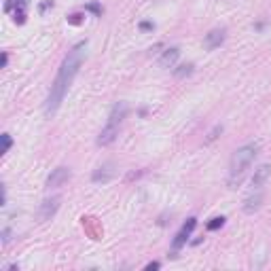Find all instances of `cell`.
Listing matches in <instances>:
<instances>
[{
    "mask_svg": "<svg viewBox=\"0 0 271 271\" xmlns=\"http://www.w3.org/2000/svg\"><path fill=\"white\" fill-rule=\"evenodd\" d=\"M85 49L87 45L85 43H79L77 47H72L68 51V56L64 58L58 75H56V81L51 83V89H49V96H47V102H45V115L47 117H53L58 113V108L62 106L68 89L72 85V81H75V77L79 75V70L85 62Z\"/></svg>",
    "mask_w": 271,
    "mask_h": 271,
    "instance_id": "cell-1",
    "label": "cell"
},
{
    "mask_svg": "<svg viewBox=\"0 0 271 271\" xmlns=\"http://www.w3.org/2000/svg\"><path fill=\"white\" fill-rule=\"evenodd\" d=\"M259 149H261V142H248L233 153L231 164H229V187L231 189H236V185H240V180L246 174V170L255 164Z\"/></svg>",
    "mask_w": 271,
    "mask_h": 271,
    "instance_id": "cell-2",
    "label": "cell"
},
{
    "mask_svg": "<svg viewBox=\"0 0 271 271\" xmlns=\"http://www.w3.org/2000/svg\"><path fill=\"white\" fill-rule=\"evenodd\" d=\"M125 115H128V104H125V102H117V104L113 106L111 115H108V121H106V125L102 128L98 140H96L98 147H111V144L117 140Z\"/></svg>",
    "mask_w": 271,
    "mask_h": 271,
    "instance_id": "cell-3",
    "label": "cell"
},
{
    "mask_svg": "<svg viewBox=\"0 0 271 271\" xmlns=\"http://www.w3.org/2000/svg\"><path fill=\"white\" fill-rule=\"evenodd\" d=\"M30 5V0H5V13L13 15L15 24H24L26 22V9Z\"/></svg>",
    "mask_w": 271,
    "mask_h": 271,
    "instance_id": "cell-4",
    "label": "cell"
},
{
    "mask_svg": "<svg viewBox=\"0 0 271 271\" xmlns=\"http://www.w3.org/2000/svg\"><path fill=\"white\" fill-rule=\"evenodd\" d=\"M195 227H197V219H195V216H191V219L183 225V229L176 233V238H174V242H172V252H174V255L189 242V238H191V233H193Z\"/></svg>",
    "mask_w": 271,
    "mask_h": 271,
    "instance_id": "cell-5",
    "label": "cell"
},
{
    "mask_svg": "<svg viewBox=\"0 0 271 271\" xmlns=\"http://www.w3.org/2000/svg\"><path fill=\"white\" fill-rule=\"evenodd\" d=\"M115 174H117V166L113 164V161H106V164L96 168V172L92 174V180L96 185H106V183H111V180L115 178Z\"/></svg>",
    "mask_w": 271,
    "mask_h": 271,
    "instance_id": "cell-6",
    "label": "cell"
},
{
    "mask_svg": "<svg viewBox=\"0 0 271 271\" xmlns=\"http://www.w3.org/2000/svg\"><path fill=\"white\" fill-rule=\"evenodd\" d=\"M60 202H62L60 195L47 197V200L41 204V208H39V221H51L53 216H56V212L60 210Z\"/></svg>",
    "mask_w": 271,
    "mask_h": 271,
    "instance_id": "cell-7",
    "label": "cell"
},
{
    "mask_svg": "<svg viewBox=\"0 0 271 271\" xmlns=\"http://www.w3.org/2000/svg\"><path fill=\"white\" fill-rule=\"evenodd\" d=\"M72 178V172H70V168H56L51 174H49V178H47V189H60V187H64L68 180Z\"/></svg>",
    "mask_w": 271,
    "mask_h": 271,
    "instance_id": "cell-8",
    "label": "cell"
},
{
    "mask_svg": "<svg viewBox=\"0 0 271 271\" xmlns=\"http://www.w3.org/2000/svg\"><path fill=\"white\" fill-rule=\"evenodd\" d=\"M269 178H271V166H259L255 170V176H252L250 180V185H252V191H263L265 185L269 183Z\"/></svg>",
    "mask_w": 271,
    "mask_h": 271,
    "instance_id": "cell-9",
    "label": "cell"
},
{
    "mask_svg": "<svg viewBox=\"0 0 271 271\" xmlns=\"http://www.w3.org/2000/svg\"><path fill=\"white\" fill-rule=\"evenodd\" d=\"M225 36H227V30L225 28H216V30H210L206 34V39H204V47L208 51H214V49H219L223 43H225Z\"/></svg>",
    "mask_w": 271,
    "mask_h": 271,
    "instance_id": "cell-10",
    "label": "cell"
},
{
    "mask_svg": "<svg viewBox=\"0 0 271 271\" xmlns=\"http://www.w3.org/2000/svg\"><path fill=\"white\" fill-rule=\"evenodd\" d=\"M263 191H252L246 200H244V206H242V210L246 212V214H255L259 208H261V204H263Z\"/></svg>",
    "mask_w": 271,
    "mask_h": 271,
    "instance_id": "cell-11",
    "label": "cell"
},
{
    "mask_svg": "<svg viewBox=\"0 0 271 271\" xmlns=\"http://www.w3.org/2000/svg\"><path fill=\"white\" fill-rule=\"evenodd\" d=\"M178 58H180V51L176 47L166 49L164 53H161V58H159V66L161 68H174V64L178 62Z\"/></svg>",
    "mask_w": 271,
    "mask_h": 271,
    "instance_id": "cell-12",
    "label": "cell"
},
{
    "mask_svg": "<svg viewBox=\"0 0 271 271\" xmlns=\"http://www.w3.org/2000/svg\"><path fill=\"white\" fill-rule=\"evenodd\" d=\"M0 140H3V149H0V155H7L9 149L13 147V140H11L9 134H3V136H0Z\"/></svg>",
    "mask_w": 271,
    "mask_h": 271,
    "instance_id": "cell-13",
    "label": "cell"
},
{
    "mask_svg": "<svg viewBox=\"0 0 271 271\" xmlns=\"http://www.w3.org/2000/svg\"><path fill=\"white\" fill-rule=\"evenodd\" d=\"M225 225V216H216V219H212L208 223V231H216V229H221Z\"/></svg>",
    "mask_w": 271,
    "mask_h": 271,
    "instance_id": "cell-14",
    "label": "cell"
},
{
    "mask_svg": "<svg viewBox=\"0 0 271 271\" xmlns=\"http://www.w3.org/2000/svg\"><path fill=\"white\" fill-rule=\"evenodd\" d=\"M219 134H223V125H214V130L208 134V138H206L204 142H206V144H210L212 140H216V138H219Z\"/></svg>",
    "mask_w": 271,
    "mask_h": 271,
    "instance_id": "cell-15",
    "label": "cell"
},
{
    "mask_svg": "<svg viewBox=\"0 0 271 271\" xmlns=\"http://www.w3.org/2000/svg\"><path fill=\"white\" fill-rule=\"evenodd\" d=\"M191 72H193V64H185V66H180V70H176V77L183 79V77L191 75Z\"/></svg>",
    "mask_w": 271,
    "mask_h": 271,
    "instance_id": "cell-16",
    "label": "cell"
},
{
    "mask_svg": "<svg viewBox=\"0 0 271 271\" xmlns=\"http://www.w3.org/2000/svg\"><path fill=\"white\" fill-rule=\"evenodd\" d=\"M9 240H11V231H9V229H3V244L7 246V244H9Z\"/></svg>",
    "mask_w": 271,
    "mask_h": 271,
    "instance_id": "cell-17",
    "label": "cell"
},
{
    "mask_svg": "<svg viewBox=\"0 0 271 271\" xmlns=\"http://www.w3.org/2000/svg\"><path fill=\"white\" fill-rule=\"evenodd\" d=\"M153 28H155V26L149 24V22H142V24H140V30H153Z\"/></svg>",
    "mask_w": 271,
    "mask_h": 271,
    "instance_id": "cell-18",
    "label": "cell"
},
{
    "mask_svg": "<svg viewBox=\"0 0 271 271\" xmlns=\"http://www.w3.org/2000/svg\"><path fill=\"white\" fill-rule=\"evenodd\" d=\"M161 267V263H149L147 265V271H153V269H159Z\"/></svg>",
    "mask_w": 271,
    "mask_h": 271,
    "instance_id": "cell-19",
    "label": "cell"
},
{
    "mask_svg": "<svg viewBox=\"0 0 271 271\" xmlns=\"http://www.w3.org/2000/svg\"><path fill=\"white\" fill-rule=\"evenodd\" d=\"M7 64H9V56H7V53H3V62H0V66L7 68Z\"/></svg>",
    "mask_w": 271,
    "mask_h": 271,
    "instance_id": "cell-20",
    "label": "cell"
}]
</instances>
